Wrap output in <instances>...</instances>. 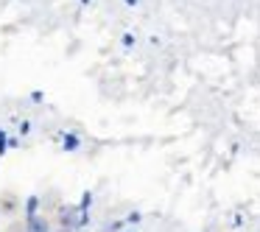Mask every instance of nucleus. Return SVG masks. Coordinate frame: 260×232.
<instances>
[{
    "mask_svg": "<svg viewBox=\"0 0 260 232\" xmlns=\"http://www.w3.org/2000/svg\"><path fill=\"white\" fill-rule=\"evenodd\" d=\"M25 232H51V224H48L42 215H28V221H25Z\"/></svg>",
    "mask_w": 260,
    "mask_h": 232,
    "instance_id": "1",
    "label": "nucleus"
},
{
    "mask_svg": "<svg viewBox=\"0 0 260 232\" xmlns=\"http://www.w3.org/2000/svg\"><path fill=\"white\" fill-rule=\"evenodd\" d=\"M59 232H70V229H68V226H62V229H59Z\"/></svg>",
    "mask_w": 260,
    "mask_h": 232,
    "instance_id": "2",
    "label": "nucleus"
}]
</instances>
